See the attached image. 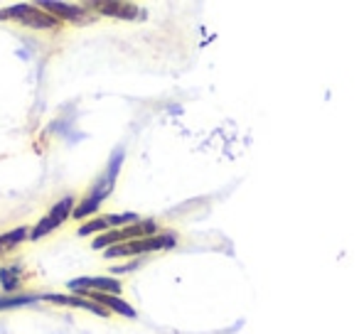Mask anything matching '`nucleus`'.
Masks as SVG:
<instances>
[{"instance_id":"obj_3","label":"nucleus","mask_w":359,"mask_h":334,"mask_svg":"<svg viewBox=\"0 0 359 334\" xmlns=\"http://www.w3.org/2000/svg\"><path fill=\"white\" fill-rule=\"evenodd\" d=\"M150 236H158V224L155 221H138V224L121 226V229H111L106 234L96 236L94 249H109V246L128 244V241L138 239H150Z\"/></svg>"},{"instance_id":"obj_6","label":"nucleus","mask_w":359,"mask_h":334,"mask_svg":"<svg viewBox=\"0 0 359 334\" xmlns=\"http://www.w3.org/2000/svg\"><path fill=\"white\" fill-rule=\"evenodd\" d=\"M67 288L76 295H84V293H106V295H118L121 293V283L118 278H74L67 283Z\"/></svg>"},{"instance_id":"obj_13","label":"nucleus","mask_w":359,"mask_h":334,"mask_svg":"<svg viewBox=\"0 0 359 334\" xmlns=\"http://www.w3.org/2000/svg\"><path fill=\"white\" fill-rule=\"evenodd\" d=\"M104 221H106V226H109V231H111V229H116V226L138 224L140 216L138 214H109V216H104Z\"/></svg>"},{"instance_id":"obj_5","label":"nucleus","mask_w":359,"mask_h":334,"mask_svg":"<svg viewBox=\"0 0 359 334\" xmlns=\"http://www.w3.org/2000/svg\"><path fill=\"white\" fill-rule=\"evenodd\" d=\"M72 211H74V200L72 197H65L62 202H57L55 207H52L50 211H47V216H42L40 221H37V226L30 231L32 239H45L47 234H52V231L57 229V226H62L67 221V216H72Z\"/></svg>"},{"instance_id":"obj_7","label":"nucleus","mask_w":359,"mask_h":334,"mask_svg":"<svg viewBox=\"0 0 359 334\" xmlns=\"http://www.w3.org/2000/svg\"><path fill=\"white\" fill-rule=\"evenodd\" d=\"M42 300L47 302H55V305H69V307H81V309H89V312L99 314V317H106L109 309L104 305L94 302V300H86V298H76V295H57V293H47L42 295Z\"/></svg>"},{"instance_id":"obj_8","label":"nucleus","mask_w":359,"mask_h":334,"mask_svg":"<svg viewBox=\"0 0 359 334\" xmlns=\"http://www.w3.org/2000/svg\"><path fill=\"white\" fill-rule=\"evenodd\" d=\"M42 11H50L55 18H67L72 22H89L91 15L81 6H67V3H40Z\"/></svg>"},{"instance_id":"obj_11","label":"nucleus","mask_w":359,"mask_h":334,"mask_svg":"<svg viewBox=\"0 0 359 334\" xmlns=\"http://www.w3.org/2000/svg\"><path fill=\"white\" fill-rule=\"evenodd\" d=\"M37 300H42V295H0V309L22 307V305H32Z\"/></svg>"},{"instance_id":"obj_4","label":"nucleus","mask_w":359,"mask_h":334,"mask_svg":"<svg viewBox=\"0 0 359 334\" xmlns=\"http://www.w3.org/2000/svg\"><path fill=\"white\" fill-rule=\"evenodd\" d=\"M13 18V20L22 22L27 27H35V30H57L62 25L60 18H55L52 13H45L40 6H15L11 11L0 13V20Z\"/></svg>"},{"instance_id":"obj_10","label":"nucleus","mask_w":359,"mask_h":334,"mask_svg":"<svg viewBox=\"0 0 359 334\" xmlns=\"http://www.w3.org/2000/svg\"><path fill=\"white\" fill-rule=\"evenodd\" d=\"M84 298H86V300H94V302H99V305H106L109 309H114V312L123 314V317H128V319H133V317H135V309L130 307L128 302H123V300L116 298V295H106V293H84Z\"/></svg>"},{"instance_id":"obj_15","label":"nucleus","mask_w":359,"mask_h":334,"mask_svg":"<svg viewBox=\"0 0 359 334\" xmlns=\"http://www.w3.org/2000/svg\"><path fill=\"white\" fill-rule=\"evenodd\" d=\"M96 231H104V234L109 231L104 216H101V219H94V221H86V224L79 229V236H91V234H96Z\"/></svg>"},{"instance_id":"obj_16","label":"nucleus","mask_w":359,"mask_h":334,"mask_svg":"<svg viewBox=\"0 0 359 334\" xmlns=\"http://www.w3.org/2000/svg\"><path fill=\"white\" fill-rule=\"evenodd\" d=\"M135 265H138V258H135L133 263H126V265H121V268H114V273H128V270H133Z\"/></svg>"},{"instance_id":"obj_9","label":"nucleus","mask_w":359,"mask_h":334,"mask_svg":"<svg viewBox=\"0 0 359 334\" xmlns=\"http://www.w3.org/2000/svg\"><path fill=\"white\" fill-rule=\"evenodd\" d=\"M89 8L101 13V15L123 18V20H135V15H138V8L130 6V3H109V0H101V3H91Z\"/></svg>"},{"instance_id":"obj_14","label":"nucleus","mask_w":359,"mask_h":334,"mask_svg":"<svg viewBox=\"0 0 359 334\" xmlns=\"http://www.w3.org/2000/svg\"><path fill=\"white\" fill-rule=\"evenodd\" d=\"M18 273L20 268L18 265H8V268H0V283L6 290H15L18 288Z\"/></svg>"},{"instance_id":"obj_12","label":"nucleus","mask_w":359,"mask_h":334,"mask_svg":"<svg viewBox=\"0 0 359 334\" xmlns=\"http://www.w3.org/2000/svg\"><path fill=\"white\" fill-rule=\"evenodd\" d=\"M25 236H27V226H20V229H13V231H8V234H3L0 236V253L18 249V244L25 241Z\"/></svg>"},{"instance_id":"obj_2","label":"nucleus","mask_w":359,"mask_h":334,"mask_svg":"<svg viewBox=\"0 0 359 334\" xmlns=\"http://www.w3.org/2000/svg\"><path fill=\"white\" fill-rule=\"evenodd\" d=\"M177 244V236L175 234H158L150 236V239H138V241H128V244H118L106 249V258H135V256L150 253V251H165L172 249Z\"/></svg>"},{"instance_id":"obj_1","label":"nucleus","mask_w":359,"mask_h":334,"mask_svg":"<svg viewBox=\"0 0 359 334\" xmlns=\"http://www.w3.org/2000/svg\"><path fill=\"white\" fill-rule=\"evenodd\" d=\"M121 162H123V150H116L114 158H111V162H109V167H106L104 177H101V180H96V185L89 190V195H86L84 200H81V204L72 211V216H74V219H86V216L94 214V211L104 204V200L111 195V190H114V185H116Z\"/></svg>"}]
</instances>
